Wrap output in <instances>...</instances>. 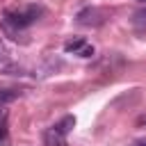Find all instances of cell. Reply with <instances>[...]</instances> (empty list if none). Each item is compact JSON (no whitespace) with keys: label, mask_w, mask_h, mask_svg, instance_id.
Wrapping results in <instances>:
<instances>
[{"label":"cell","mask_w":146,"mask_h":146,"mask_svg":"<svg viewBox=\"0 0 146 146\" xmlns=\"http://www.w3.org/2000/svg\"><path fill=\"white\" fill-rule=\"evenodd\" d=\"M137 125H146V116H139L137 119Z\"/></svg>","instance_id":"30bf717a"},{"label":"cell","mask_w":146,"mask_h":146,"mask_svg":"<svg viewBox=\"0 0 146 146\" xmlns=\"http://www.w3.org/2000/svg\"><path fill=\"white\" fill-rule=\"evenodd\" d=\"M132 146H146V139H139V141H135Z\"/></svg>","instance_id":"8fae6325"},{"label":"cell","mask_w":146,"mask_h":146,"mask_svg":"<svg viewBox=\"0 0 146 146\" xmlns=\"http://www.w3.org/2000/svg\"><path fill=\"white\" fill-rule=\"evenodd\" d=\"M135 23H137V25H146V7L135 14Z\"/></svg>","instance_id":"5b68a950"},{"label":"cell","mask_w":146,"mask_h":146,"mask_svg":"<svg viewBox=\"0 0 146 146\" xmlns=\"http://www.w3.org/2000/svg\"><path fill=\"white\" fill-rule=\"evenodd\" d=\"M9 59V50H7V46L0 41V62H7Z\"/></svg>","instance_id":"52a82bcc"},{"label":"cell","mask_w":146,"mask_h":146,"mask_svg":"<svg viewBox=\"0 0 146 146\" xmlns=\"http://www.w3.org/2000/svg\"><path fill=\"white\" fill-rule=\"evenodd\" d=\"M5 144H7V128L0 130V146H5Z\"/></svg>","instance_id":"9c48e42d"},{"label":"cell","mask_w":146,"mask_h":146,"mask_svg":"<svg viewBox=\"0 0 146 146\" xmlns=\"http://www.w3.org/2000/svg\"><path fill=\"white\" fill-rule=\"evenodd\" d=\"M78 55H80V57H91V55H94V46H87V43H84V48H82Z\"/></svg>","instance_id":"8992f818"},{"label":"cell","mask_w":146,"mask_h":146,"mask_svg":"<svg viewBox=\"0 0 146 146\" xmlns=\"http://www.w3.org/2000/svg\"><path fill=\"white\" fill-rule=\"evenodd\" d=\"M2 128H7V110L0 107V130H2Z\"/></svg>","instance_id":"ba28073f"},{"label":"cell","mask_w":146,"mask_h":146,"mask_svg":"<svg viewBox=\"0 0 146 146\" xmlns=\"http://www.w3.org/2000/svg\"><path fill=\"white\" fill-rule=\"evenodd\" d=\"M55 128H57V130H59L62 135L71 132V130L75 128V116H64V119H62V121H59V123H57Z\"/></svg>","instance_id":"7a4b0ae2"},{"label":"cell","mask_w":146,"mask_h":146,"mask_svg":"<svg viewBox=\"0 0 146 146\" xmlns=\"http://www.w3.org/2000/svg\"><path fill=\"white\" fill-rule=\"evenodd\" d=\"M18 94H21V91H16V89H0V105L14 103V100L18 98Z\"/></svg>","instance_id":"3957f363"},{"label":"cell","mask_w":146,"mask_h":146,"mask_svg":"<svg viewBox=\"0 0 146 146\" xmlns=\"http://www.w3.org/2000/svg\"><path fill=\"white\" fill-rule=\"evenodd\" d=\"M46 146H66V135H62L57 128H50L46 132Z\"/></svg>","instance_id":"6da1fadb"},{"label":"cell","mask_w":146,"mask_h":146,"mask_svg":"<svg viewBox=\"0 0 146 146\" xmlns=\"http://www.w3.org/2000/svg\"><path fill=\"white\" fill-rule=\"evenodd\" d=\"M82 48H84V41H82V39H73V41H66V43H64V50H66V52H75V55H78Z\"/></svg>","instance_id":"277c9868"}]
</instances>
